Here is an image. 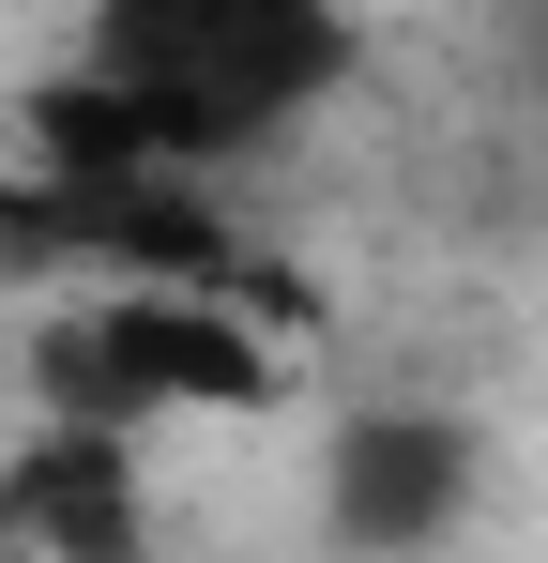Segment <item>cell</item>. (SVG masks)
Returning a JSON list of instances; mask_svg holds the SVG:
<instances>
[{"instance_id":"1","label":"cell","mask_w":548,"mask_h":563,"mask_svg":"<svg viewBox=\"0 0 548 563\" xmlns=\"http://www.w3.org/2000/svg\"><path fill=\"white\" fill-rule=\"evenodd\" d=\"M91 77L138 107L168 168H213L351 77V15L336 0H91Z\"/></svg>"},{"instance_id":"2","label":"cell","mask_w":548,"mask_h":563,"mask_svg":"<svg viewBox=\"0 0 548 563\" xmlns=\"http://www.w3.org/2000/svg\"><path fill=\"white\" fill-rule=\"evenodd\" d=\"M122 549H138V442L46 411L0 457V563H122Z\"/></svg>"},{"instance_id":"3","label":"cell","mask_w":548,"mask_h":563,"mask_svg":"<svg viewBox=\"0 0 548 563\" xmlns=\"http://www.w3.org/2000/svg\"><path fill=\"white\" fill-rule=\"evenodd\" d=\"M107 351H122L138 427H153V411H260L274 396V351L229 305H198V289H122V305H107Z\"/></svg>"},{"instance_id":"4","label":"cell","mask_w":548,"mask_h":563,"mask_svg":"<svg viewBox=\"0 0 548 563\" xmlns=\"http://www.w3.org/2000/svg\"><path fill=\"white\" fill-rule=\"evenodd\" d=\"M336 549L365 563H396V549H427L457 518V487H472V457H457V427H427V411H365L351 442H336Z\"/></svg>"}]
</instances>
